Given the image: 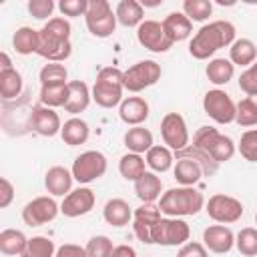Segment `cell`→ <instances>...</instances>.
<instances>
[{
    "mask_svg": "<svg viewBox=\"0 0 257 257\" xmlns=\"http://www.w3.org/2000/svg\"><path fill=\"white\" fill-rule=\"evenodd\" d=\"M205 197L195 187H173L161 195L159 209L165 217H191L205 209Z\"/></svg>",
    "mask_w": 257,
    "mask_h": 257,
    "instance_id": "3",
    "label": "cell"
},
{
    "mask_svg": "<svg viewBox=\"0 0 257 257\" xmlns=\"http://www.w3.org/2000/svg\"><path fill=\"white\" fill-rule=\"evenodd\" d=\"M193 147H197L199 151H203L217 165L231 161L233 155H235V149H237L235 143H233V139L227 137V135H221L215 126H201L193 135Z\"/></svg>",
    "mask_w": 257,
    "mask_h": 257,
    "instance_id": "5",
    "label": "cell"
},
{
    "mask_svg": "<svg viewBox=\"0 0 257 257\" xmlns=\"http://www.w3.org/2000/svg\"><path fill=\"white\" fill-rule=\"evenodd\" d=\"M118 116L124 124L141 126L149 118V102L141 96H126L118 106Z\"/></svg>",
    "mask_w": 257,
    "mask_h": 257,
    "instance_id": "19",
    "label": "cell"
},
{
    "mask_svg": "<svg viewBox=\"0 0 257 257\" xmlns=\"http://www.w3.org/2000/svg\"><path fill=\"white\" fill-rule=\"evenodd\" d=\"M235 26L229 20H213L203 24L189 42V52L197 60H207L217 50L235 42Z\"/></svg>",
    "mask_w": 257,
    "mask_h": 257,
    "instance_id": "2",
    "label": "cell"
},
{
    "mask_svg": "<svg viewBox=\"0 0 257 257\" xmlns=\"http://www.w3.org/2000/svg\"><path fill=\"white\" fill-rule=\"evenodd\" d=\"M12 46L18 54L28 56L38 50V30L30 26H20L12 36Z\"/></svg>",
    "mask_w": 257,
    "mask_h": 257,
    "instance_id": "33",
    "label": "cell"
},
{
    "mask_svg": "<svg viewBox=\"0 0 257 257\" xmlns=\"http://www.w3.org/2000/svg\"><path fill=\"white\" fill-rule=\"evenodd\" d=\"M28 126L34 133H38L40 137H54V135H60V131H62V122H60L58 112L54 108H48L42 104L30 108Z\"/></svg>",
    "mask_w": 257,
    "mask_h": 257,
    "instance_id": "16",
    "label": "cell"
},
{
    "mask_svg": "<svg viewBox=\"0 0 257 257\" xmlns=\"http://www.w3.org/2000/svg\"><path fill=\"white\" fill-rule=\"evenodd\" d=\"M257 58V46L249 38H239L229 48V60L237 66H251Z\"/></svg>",
    "mask_w": 257,
    "mask_h": 257,
    "instance_id": "29",
    "label": "cell"
},
{
    "mask_svg": "<svg viewBox=\"0 0 257 257\" xmlns=\"http://www.w3.org/2000/svg\"><path fill=\"white\" fill-rule=\"evenodd\" d=\"M72 181H74L72 171H68L60 165L50 167L44 175V187L52 197H66L72 191Z\"/></svg>",
    "mask_w": 257,
    "mask_h": 257,
    "instance_id": "20",
    "label": "cell"
},
{
    "mask_svg": "<svg viewBox=\"0 0 257 257\" xmlns=\"http://www.w3.org/2000/svg\"><path fill=\"white\" fill-rule=\"evenodd\" d=\"M235 247L245 257H257V229L243 227L235 237Z\"/></svg>",
    "mask_w": 257,
    "mask_h": 257,
    "instance_id": "41",
    "label": "cell"
},
{
    "mask_svg": "<svg viewBox=\"0 0 257 257\" xmlns=\"http://www.w3.org/2000/svg\"><path fill=\"white\" fill-rule=\"evenodd\" d=\"M165 28V34L173 40V42H181L187 40L193 34V22L183 14V12H171L167 14V18L161 22Z\"/></svg>",
    "mask_w": 257,
    "mask_h": 257,
    "instance_id": "22",
    "label": "cell"
},
{
    "mask_svg": "<svg viewBox=\"0 0 257 257\" xmlns=\"http://www.w3.org/2000/svg\"><path fill=\"white\" fill-rule=\"evenodd\" d=\"M205 74H207L209 82H213L215 86H223L233 78L235 64L227 58H213V60H209V64L205 68Z\"/></svg>",
    "mask_w": 257,
    "mask_h": 257,
    "instance_id": "31",
    "label": "cell"
},
{
    "mask_svg": "<svg viewBox=\"0 0 257 257\" xmlns=\"http://www.w3.org/2000/svg\"><path fill=\"white\" fill-rule=\"evenodd\" d=\"M22 92V74L16 68H0V96L4 102L18 98Z\"/></svg>",
    "mask_w": 257,
    "mask_h": 257,
    "instance_id": "30",
    "label": "cell"
},
{
    "mask_svg": "<svg viewBox=\"0 0 257 257\" xmlns=\"http://www.w3.org/2000/svg\"><path fill=\"white\" fill-rule=\"evenodd\" d=\"M183 14L191 22H205L213 14V4H211V0H185Z\"/></svg>",
    "mask_w": 257,
    "mask_h": 257,
    "instance_id": "38",
    "label": "cell"
},
{
    "mask_svg": "<svg viewBox=\"0 0 257 257\" xmlns=\"http://www.w3.org/2000/svg\"><path fill=\"white\" fill-rule=\"evenodd\" d=\"M114 14L118 24H122L124 28H139L145 22V10L137 0H120L114 8Z\"/></svg>",
    "mask_w": 257,
    "mask_h": 257,
    "instance_id": "25",
    "label": "cell"
},
{
    "mask_svg": "<svg viewBox=\"0 0 257 257\" xmlns=\"http://www.w3.org/2000/svg\"><path fill=\"white\" fill-rule=\"evenodd\" d=\"M163 217L159 205L155 203H143L141 207L135 209L133 213V229H135V235L139 241L147 243V245H153V227L157 225V221Z\"/></svg>",
    "mask_w": 257,
    "mask_h": 257,
    "instance_id": "15",
    "label": "cell"
},
{
    "mask_svg": "<svg viewBox=\"0 0 257 257\" xmlns=\"http://www.w3.org/2000/svg\"><path fill=\"white\" fill-rule=\"evenodd\" d=\"M108 169V161L100 151H84L72 163V177L80 185H88L100 179Z\"/></svg>",
    "mask_w": 257,
    "mask_h": 257,
    "instance_id": "8",
    "label": "cell"
},
{
    "mask_svg": "<svg viewBox=\"0 0 257 257\" xmlns=\"http://www.w3.org/2000/svg\"><path fill=\"white\" fill-rule=\"evenodd\" d=\"M12 199H14V187L6 177H2L0 179V209H6L12 203Z\"/></svg>",
    "mask_w": 257,
    "mask_h": 257,
    "instance_id": "49",
    "label": "cell"
},
{
    "mask_svg": "<svg viewBox=\"0 0 257 257\" xmlns=\"http://www.w3.org/2000/svg\"><path fill=\"white\" fill-rule=\"evenodd\" d=\"M28 12L36 20H46L54 12V2L52 0H30L28 2ZM50 20V18H48Z\"/></svg>",
    "mask_w": 257,
    "mask_h": 257,
    "instance_id": "46",
    "label": "cell"
},
{
    "mask_svg": "<svg viewBox=\"0 0 257 257\" xmlns=\"http://www.w3.org/2000/svg\"><path fill=\"white\" fill-rule=\"evenodd\" d=\"M161 80V64L155 60H139L124 70V90L141 92Z\"/></svg>",
    "mask_w": 257,
    "mask_h": 257,
    "instance_id": "11",
    "label": "cell"
},
{
    "mask_svg": "<svg viewBox=\"0 0 257 257\" xmlns=\"http://www.w3.org/2000/svg\"><path fill=\"white\" fill-rule=\"evenodd\" d=\"M54 257H86V249L76 243H64L56 249Z\"/></svg>",
    "mask_w": 257,
    "mask_h": 257,
    "instance_id": "48",
    "label": "cell"
},
{
    "mask_svg": "<svg viewBox=\"0 0 257 257\" xmlns=\"http://www.w3.org/2000/svg\"><path fill=\"white\" fill-rule=\"evenodd\" d=\"M235 122L239 126H255L257 124V96H247L237 102Z\"/></svg>",
    "mask_w": 257,
    "mask_h": 257,
    "instance_id": "39",
    "label": "cell"
},
{
    "mask_svg": "<svg viewBox=\"0 0 257 257\" xmlns=\"http://www.w3.org/2000/svg\"><path fill=\"white\" fill-rule=\"evenodd\" d=\"M28 245V239L18 229H4L0 233V251L4 255H22Z\"/></svg>",
    "mask_w": 257,
    "mask_h": 257,
    "instance_id": "35",
    "label": "cell"
},
{
    "mask_svg": "<svg viewBox=\"0 0 257 257\" xmlns=\"http://www.w3.org/2000/svg\"><path fill=\"white\" fill-rule=\"evenodd\" d=\"M239 88L247 96H257V62H253L247 70L241 72V76H239Z\"/></svg>",
    "mask_w": 257,
    "mask_h": 257,
    "instance_id": "44",
    "label": "cell"
},
{
    "mask_svg": "<svg viewBox=\"0 0 257 257\" xmlns=\"http://www.w3.org/2000/svg\"><path fill=\"white\" fill-rule=\"evenodd\" d=\"M189 237H191L189 223L179 217H161L153 227V235H151L153 245H163V247L185 245Z\"/></svg>",
    "mask_w": 257,
    "mask_h": 257,
    "instance_id": "7",
    "label": "cell"
},
{
    "mask_svg": "<svg viewBox=\"0 0 257 257\" xmlns=\"http://www.w3.org/2000/svg\"><path fill=\"white\" fill-rule=\"evenodd\" d=\"M72 26L64 16H52L38 30V50L36 54L48 62H62L72 54L70 44Z\"/></svg>",
    "mask_w": 257,
    "mask_h": 257,
    "instance_id": "1",
    "label": "cell"
},
{
    "mask_svg": "<svg viewBox=\"0 0 257 257\" xmlns=\"http://www.w3.org/2000/svg\"><path fill=\"white\" fill-rule=\"evenodd\" d=\"M137 40L143 48L151 50V52H167L173 48V40L165 34V28L161 22L157 20H145L139 28H137Z\"/></svg>",
    "mask_w": 257,
    "mask_h": 257,
    "instance_id": "14",
    "label": "cell"
},
{
    "mask_svg": "<svg viewBox=\"0 0 257 257\" xmlns=\"http://www.w3.org/2000/svg\"><path fill=\"white\" fill-rule=\"evenodd\" d=\"M173 175H175L177 183H181V187H193L195 183L201 181L203 169H201V165H199L195 159H191V157H177Z\"/></svg>",
    "mask_w": 257,
    "mask_h": 257,
    "instance_id": "23",
    "label": "cell"
},
{
    "mask_svg": "<svg viewBox=\"0 0 257 257\" xmlns=\"http://www.w3.org/2000/svg\"><path fill=\"white\" fill-rule=\"evenodd\" d=\"M90 98H92V94H90V88L86 86V82L70 80L68 82V98L64 102V110L76 116V114H80V112H84L88 108Z\"/></svg>",
    "mask_w": 257,
    "mask_h": 257,
    "instance_id": "21",
    "label": "cell"
},
{
    "mask_svg": "<svg viewBox=\"0 0 257 257\" xmlns=\"http://www.w3.org/2000/svg\"><path fill=\"white\" fill-rule=\"evenodd\" d=\"M205 211L213 221H217L221 225H231V223H237L243 217L245 207L239 199H235L231 195L215 193L205 203Z\"/></svg>",
    "mask_w": 257,
    "mask_h": 257,
    "instance_id": "9",
    "label": "cell"
},
{
    "mask_svg": "<svg viewBox=\"0 0 257 257\" xmlns=\"http://www.w3.org/2000/svg\"><path fill=\"white\" fill-rule=\"evenodd\" d=\"M203 245L207 251L217 253V255H225L233 249L235 245V235L229 227L225 225H209L203 231Z\"/></svg>",
    "mask_w": 257,
    "mask_h": 257,
    "instance_id": "18",
    "label": "cell"
},
{
    "mask_svg": "<svg viewBox=\"0 0 257 257\" xmlns=\"http://www.w3.org/2000/svg\"><path fill=\"white\" fill-rule=\"evenodd\" d=\"M0 60H2L0 68H12V62H10V58H8V54H6V52H2V54H0Z\"/></svg>",
    "mask_w": 257,
    "mask_h": 257,
    "instance_id": "51",
    "label": "cell"
},
{
    "mask_svg": "<svg viewBox=\"0 0 257 257\" xmlns=\"http://www.w3.org/2000/svg\"><path fill=\"white\" fill-rule=\"evenodd\" d=\"M147 163H145V159L141 157V155H137V153H126V155H122L120 157V161H118V173L122 175V179H126V181H139L145 173H147Z\"/></svg>",
    "mask_w": 257,
    "mask_h": 257,
    "instance_id": "34",
    "label": "cell"
},
{
    "mask_svg": "<svg viewBox=\"0 0 257 257\" xmlns=\"http://www.w3.org/2000/svg\"><path fill=\"white\" fill-rule=\"evenodd\" d=\"M102 217L112 227H124L133 221V211L124 199H110L102 209Z\"/></svg>",
    "mask_w": 257,
    "mask_h": 257,
    "instance_id": "27",
    "label": "cell"
},
{
    "mask_svg": "<svg viewBox=\"0 0 257 257\" xmlns=\"http://www.w3.org/2000/svg\"><path fill=\"white\" fill-rule=\"evenodd\" d=\"M68 98V84H56V86H42L40 88V104L48 108L64 106Z\"/></svg>",
    "mask_w": 257,
    "mask_h": 257,
    "instance_id": "40",
    "label": "cell"
},
{
    "mask_svg": "<svg viewBox=\"0 0 257 257\" xmlns=\"http://www.w3.org/2000/svg\"><path fill=\"white\" fill-rule=\"evenodd\" d=\"M58 10L64 16H84L88 10V0H60Z\"/></svg>",
    "mask_w": 257,
    "mask_h": 257,
    "instance_id": "45",
    "label": "cell"
},
{
    "mask_svg": "<svg viewBox=\"0 0 257 257\" xmlns=\"http://www.w3.org/2000/svg\"><path fill=\"white\" fill-rule=\"evenodd\" d=\"M203 110L217 124H229V122H235L237 104L225 90L213 88V90H207L203 96Z\"/></svg>",
    "mask_w": 257,
    "mask_h": 257,
    "instance_id": "10",
    "label": "cell"
},
{
    "mask_svg": "<svg viewBox=\"0 0 257 257\" xmlns=\"http://www.w3.org/2000/svg\"><path fill=\"white\" fill-rule=\"evenodd\" d=\"M255 225H257V213H255Z\"/></svg>",
    "mask_w": 257,
    "mask_h": 257,
    "instance_id": "52",
    "label": "cell"
},
{
    "mask_svg": "<svg viewBox=\"0 0 257 257\" xmlns=\"http://www.w3.org/2000/svg\"><path fill=\"white\" fill-rule=\"evenodd\" d=\"M177 257H209V255H207V249H205L203 243H199V241H187L177 251Z\"/></svg>",
    "mask_w": 257,
    "mask_h": 257,
    "instance_id": "47",
    "label": "cell"
},
{
    "mask_svg": "<svg viewBox=\"0 0 257 257\" xmlns=\"http://www.w3.org/2000/svg\"><path fill=\"white\" fill-rule=\"evenodd\" d=\"M38 78H40V84L42 86H56V84H68L66 78H68V72L64 68V64L60 62H48L40 68L38 72Z\"/></svg>",
    "mask_w": 257,
    "mask_h": 257,
    "instance_id": "37",
    "label": "cell"
},
{
    "mask_svg": "<svg viewBox=\"0 0 257 257\" xmlns=\"http://www.w3.org/2000/svg\"><path fill=\"white\" fill-rule=\"evenodd\" d=\"M56 255V245L50 237L36 235L28 239V245L20 257H54Z\"/></svg>",
    "mask_w": 257,
    "mask_h": 257,
    "instance_id": "36",
    "label": "cell"
},
{
    "mask_svg": "<svg viewBox=\"0 0 257 257\" xmlns=\"http://www.w3.org/2000/svg\"><path fill=\"white\" fill-rule=\"evenodd\" d=\"M86 257H112V241L106 235H94L86 243Z\"/></svg>",
    "mask_w": 257,
    "mask_h": 257,
    "instance_id": "43",
    "label": "cell"
},
{
    "mask_svg": "<svg viewBox=\"0 0 257 257\" xmlns=\"http://www.w3.org/2000/svg\"><path fill=\"white\" fill-rule=\"evenodd\" d=\"M86 28L96 38H108L116 28V14L112 12L106 0H90L88 10L84 14Z\"/></svg>",
    "mask_w": 257,
    "mask_h": 257,
    "instance_id": "6",
    "label": "cell"
},
{
    "mask_svg": "<svg viewBox=\"0 0 257 257\" xmlns=\"http://www.w3.org/2000/svg\"><path fill=\"white\" fill-rule=\"evenodd\" d=\"M161 137L163 143L179 153L183 149L189 147V131H187V122L179 112H167L161 120Z\"/></svg>",
    "mask_w": 257,
    "mask_h": 257,
    "instance_id": "12",
    "label": "cell"
},
{
    "mask_svg": "<svg viewBox=\"0 0 257 257\" xmlns=\"http://www.w3.org/2000/svg\"><path fill=\"white\" fill-rule=\"evenodd\" d=\"M112 257H137V251H135V247L122 243V245H116V247H114Z\"/></svg>",
    "mask_w": 257,
    "mask_h": 257,
    "instance_id": "50",
    "label": "cell"
},
{
    "mask_svg": "<svg viewBox=\"0 0 257 257\" xmlns=\"http://www.w3.org/2000/svg\"><path fill=\"white\" fill-rule=\"evenodd\" d=\"M124 92V72L116 66H104L98 70L96 80L92 84V100L102 108L120 106Z\"/></svg>",
    "mask_w": 257,
    "mask_h": 257,
    "instance_id": "4",
    "label": "cell"
},
{
    "mask_svg": "<svg viewBox=\"0 0 257 257\" xmlns=\"http://www.w3.org/2000/svg\"><path fill=\"white\" fill-rule=\"evenodd\" d=\"M145 163L147 167L153 171V173H167L173 163H175V157L171 153L169 147H163V145H155L149 149V153L145 155Z\"/></svg>",
    "mask_w": 257,
    "mask_h": 257,
    "instance_id": "32",
    "label": "cell"
},
{
    "mask_svg": "<svg viewBox=\"0 0 257 257\" xmlns=\"http://www.w3.org/2000/svg\"><path fill=\"white\" fill-rule=\"evenodd\" d=\"M94 203H96L94 191L88 189V187H78V189L70 191L64 197V201L60 203V213L64 217H70V219L82 217V215H86V213L92 211Z\"/></svg>",
    "mask_w": 257,
    "mask_h": 257,
    "instance_id": "17",
    "label": "cell"
},
{
    "mask_svg": "<svg viewBox=\"0 0 257 257\" xmlns=\"http://www.w3.org/2000/svg\"><path fill=\"white\" fill-rule=\"evenodd\" d=\"M58 213H60V207L56 205V201L52 197H36L24 205L22 221L28 227H40V225L54 221Z\"/></svg>",
    "mask_w": 257,
    "mask_h": 257,
    "instance_id": "13",
    "label": "cell"
},
{
    "mask_svg": "<svg viewBox=\"0 0 257 257\" xmlns=\"http://www.w3.org/2000/svg\"><path fill=\"white\" fill-rule=\"evenodd\" d=\"M239 155L249 161V163H257V128H249L241 135L239 145H237Z\"/></svg>",
    "mask_w": 257,
    "mask_h": 257,
    "instance_id": "42",
    "label": "cell"
},
{
    "mask_svg": "<svg viewBox=\"0 0 257 257\" xmlns=\"http://www.w3.org/2000/svg\"><path fill=\"white\" fill-rule=\"evenodd\" d=\"M163 183L157 173L147 171L139 181H135V195L141 199V203H155L161 197Z\"/></svg>",
    "mask_w": 257,
    "mask_h": 257,
    "instance_id": "26",
    "label": "cell"
},
{
    "mask_svg": "<svg viewBox=\"0 0 257 257\" xmlns=\"http://www.w3.org/2000/svg\"><path fill=\"white\" fill-rule=\"evenodd\" d=\"M124 147L128 149V153H137V155H143V153H149L151 147H155L153 143V133L149 128H145L143 124L141 126H131L124 137Z\"/></svg>",
    "mask_w": 257,
    "mask_h": 257,
    "instance_id": "28",
    "label": "cell"
},
{
    "mask_svg": "<svg viewBox=\"0 0 257 257\" xmlns=\"http://www.w3.org/2000/svg\"><path fill=\"white\" fill-rule=\"evenodd\" d=\"M90 137V128H88V122L82 120L80 116H72L68 120H64L62 124V131H60V139L64 141V145L68 147H78V145H84Z\"/></svg>",
    "mask_w": 257,
    "mask_h": 257,
    "instance_id": "24",
    "label": "cell"
}]
</instances>
